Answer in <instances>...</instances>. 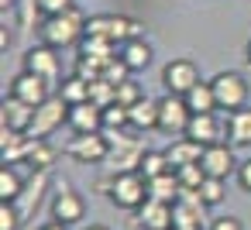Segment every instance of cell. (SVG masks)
<instances>
[{
  "label": "cell",
  "instance_id": "cell-1",
  "mask_svg": "<svg viewBox=\"0 0 251 230\" xmlns=\"http://www.w3.org/2000/svg\"><path fill=\"white\" fill-rule=\"evenodd\" d=\"M86 21H90V18H83L79 7H69V11H62V14L45 18V21L38 24V38H42L45 45H52V48H73L76 42L86 38Z\"/></svg>",
  "mask_w": 251,
  "mask_h": 230
},
{
  "label": "cell",
  "instance_id": "cell-2",
  "mask_svg": "<svg viewBox=\"0 0 251 230\" xmlns=\"http://www.w3.org/2000/svg\"><path fill=\"white\" fill-rule=\"evenodd\" d=\"M107 196L121 206V209H141L148 199V179L138 168H124L114 175V182L107 185Z\"/></svg>",
  "mask_w": 251,
  "mask_h": 230
},
{
  "label": "cell",
  "instance_id": "cell-3",
  "mask_svg": "<svg viewBox=\"0 0 251 230\" xmlns=\"http://www.w3.org/2000/svg\"><path fill=\"white\" fill-rule=\"evenodd\" d=\"M210 86H213V96H217V107H220V110L234 114V110L248 107V79H244L241 72L224 69V72H217V76L210 79Z\"/></svg>",
  "mask_w": 251,
  "mask_h": 230
},
{
  "label": "cell",
  "instance_id": "cell-4",
  "mask_svg": "<svg viewBox=\"0 0 251 230\" xmlns=\"http://www.w3.org/2000/svg\"><path fill=\"white\" fill-rule=\"evenodd\" d=\"M69 117V103L62 96H49L45 103L35 107V117H31V127L25 131V138H49L52 131H59Z\"/></svg>",
  "mask_w": 251,
  "mask_h": 230
},
{
  "label": "cell",
  "instance_id": "cell-5",
  "mask_svg": "<svg viewBox=\"0 0 251 230\" xmlns=\"http://www.w3.org/2000/svg\"><path fill=\"white\" fill-rule=\"evenodd\" d=\"M110 138L107 131H90V134H73V141L66 144V155L73 161H83V165H93V161H103L110 155Z\"/></svg>",
  "mask_w": 251,
  "mask_h": 230
},
{
  "label": "cell",
  "instance_id": "cell-6",
  "mask_svg": "<svg viewBox=\"0 0 251 230\" xmlns=\"http://www.w3.org/2000/svg\"><path fill=\"white\" fill-rule=\"evenodd\" d=\"M189 117H193V110H189L186 96L165 93V96L158 100V131H165V134H179V131H186Z\"/></svg>",
  "mask_w": 251,
  "mask_h": 230
},
{
  "label": "cell",
  "instance_id": "cell-7",
  "mask_svg": "<svg viewBox=\"0 0 251 230\" xmlns=\"http://www.w3.org/2000/svg\"><path fill=\"white\" fill-rule=\"evenodd\" d=\"M196 83H200V69H196L189 59H172V62L162 69V86H165V93L186 96Z\"/></svg>",
  "mask_w": 251,
  "mask_h": 230
},
{
  "label": "cell",
  "instance_id": "cell-8",
  "mask_svg": "<svg viewBox=\"0 0 251 230\" xmlns=\"http://www.w3.org/2000/svg\"><path fill=\"white\" fill-rule=\"evenodd\" d=\"M25 69L28 72H35V76H45L49 83L52 79H59V72H62V59H59V52L52 48V45H35V48H28L25 52Z\"/></svg>",
  "mask_w": 251,
  "mask_h": 230
},
{
  "label": "cell",
  "instance_id": "cell-9",
  "mask_svg": "<svg viewBox=\"0 0 251 230\" xmlns=\"http://www.w3.org/2000/svg\"><path fill=\"white\" fill-rule=\"evenodd\" d=\"M73 134H90V131H103V107H97L93 100L86 103H69V117H66Z\"/></svg>",
  "mask_w": 251,
  "mask_h": 230
},
{
  "label": "cell",
  "instance_id": "cell-10",
  "mask_svg": "<svg viewBox=\"0 0 251 230\" xmlns=\"http://www.w3.org/2000/svg\"><path fill=\"white\" fill-rule=\"evenodd\" d=\"M11 96H18V100H25V103H31V107H38V103L49 100V79L25 69L21 76L11 79Z\"/></svg>",
  "mask_w": 251,
  "mask_h": 230
},
{
  "label": "cell",
  "instance_id": "cell-11",
  "mask_svg": "<svg viewBox=\"0 0 251 230\" xmlns=\"http://www.w3.org/2000/svg\"><path fill=\"white\" fill-rule=\"evenodd\" d=\"M83 213H86L83 196H79L76 189L62 185V189L55 192V199H52V220H59V223H66V227H73V223H79V220H83Z\"/></svg>",
  "mask_w": 251,
  "mask_h": 230
},
{
  "label": "cell",
  "instance_id": "cell-12",
  "mask_svg": "<svg viewBox=\"0 0 251 230\" xmlns=\"http://www.w3.org/2000/svg\"><path fill=\"white\" fill-rule=\"evenodd\" d=\"M200 165H203V172H206V175H213V179H227L230 172H237V161H234V151H230V144H224V141H217V144H210V148L203 151V158H200Z\"/></svg>",
  "mask_w": 251,
  "mask_h": 230
},
{
  "label": "cell",
  "instance_id": "cell-13",
  "mask_svg": "<svg viewBox=\"0 0 251 230\" xmlns=\"http://www.w3.org/2000/svg\"><path fill=\"white\" fill-rule=\"evenodd\" d=\"M138 227H141V230H172V227H176V209H172V203L145 199V206L138 209Z\"/></svg>",
  "mask_w": 251,
  "mask_h": 230
},
{
  "label": "cell",
  "instance_id": "cell-14",
  "mask_svg": "<svg viewBox=\"0 0 251 230\" xmlns=\"http://www.w3.org/2000/svg\"><path fill=\"white\" fill-rule=\"evenodd\" d=\"M182 134H186V138H193V141H200L203 148H210V144H217V141H220V134H227V131L220 127L217 114H193Z\"/></svg>",
  "mask_w": 251,
  "mask_h": 230
},
{
  "label": "cell",
  "instance_id": "cell-15",
  "mask_svg": "<svg viewBox=\"0 0 251 230\" xmlns=\"http://www.w3.org/2000/svg\"><path fill=\"white\" fill-rule=\"evenodd\" d=\"M0 117H4V127H7V131H21V134H25V131L31 127L35 107L25 103V100H18V96H7L4 107H0Z\"/></svg>",
  "mask_w": 251,
  "mask_h": 230
},
{
  "label": "cell",
  "instance_id": "cell-16",
  "mask_svg": "<svg viewBox=\"0 0 251 230\" xmlns=\"http://www.w3.org/2000/svg\"><path fill=\"white\" fill-rule=\"evenodd\" d=\"M203 151H206V148H203L200 141H193V138H186V134H182L179 141H172V144L165 148V158H169V165H172V172H176V168H182V165L200 161V158H203Z\"/></svg>",
  "mask_w": 251,
  "mask_h": 230
},
{
  "label": "cell",
  "instance_id": "cell-17",
  "mask_svg": "<svg viewBox=\"0 0 251 230\" xmlns=\"http://www.w3.org/2000/svg\"><path fill=\"white\" fill-rule=\"evenodd\" d=\"M45 185H49V168H35V175L25 182V192L14 199V203H18V209H21V216H28V213L38 206V199H42Z\"/></svg>",
  "mask_w": 251,
  "mask_h": 230
},
{
  "label": "cell",
  "instance_id": "cell-18",
  "mask_svg": "<svg viewBox=\"0 0 251 230\" xmlns=\"http://www.w3.org/2000/svg\"><path fill=\"white\" fill-rule=\"evenodd\" d=\"M117 55L127 62V69H131V72H138V69H145V66L151 62V45L138 35V38H127V42L117 48Z\"/></svg>",
  "mask_w": 251,
  "mask_h": 230
},
{
  "label": "cell",
  "instance_id": "cell-19",
  "mask_svg": "<svg viewBox=\"0 0 251 230\" xmlns=\"http://www.w3.org/2000/svg\"><path fill=\"white\" fill-rule=\"evenodd\" d=\"M227 141L237 144V148L251 144V107H241L227 117Z\"/></svg>",
  "mask_w": 251,
  "mask_h": 230
},
{
  "label": "cell",
  "instance_id": "cell-20",
  "mask_svg": "<svg viewBox=\"0 0 251 230\" xmlns=\"http://www.w3.org/2000/svg\"><path fill=\"white\" fill-rule=\"evenodd\" d=\"M131 110V127L134 131H158V100H148V96H141L134 107H127Z\"/></svg>",
  "mask_w": 251,
  "mask_h": 230
},
{
  "label": "cell",
  "instance_id": "cell-21",
  "mask_svg": "<svg viewBox=\"0 0 251 230\" xmlns=\"http://www.w3.org/2000/svg\"><path fill=\"white\" fill-rule=\"evenodd\" d=\"M55 155H59V151L49 144V138H28V141H25V161H28L31 168H52Z\"/></svg>",
  "mask_w": 251,
  "mask_h": 230
},
{
  "label": "cell",
  "instance_id": "cell-22",
  "mask_svg": "<svg viewBox=\"0 0 251 230\" xmlns=\"http://www.w3.org/2000/svg\"><path fill=\"white\" fill-rule=\"evenodd\" d=\"M179 192H182V185H179L176 172H162V175L148 179V199H158V203H176V199H179Z\"/></svg>",
  "mask_w": 251,
  "mask_h": 230
},
{
  "label": "cell",
  "instance_id": "cell-23",
  "mask_svg": "<svg viewBox=\"0 0 251 230\" xmlns=\"http://www.w3.org/2000/svg\"><path fill=\"white\" fill-rule=\"evenodd\" d=\"M186 103H189L193 114H217V110H220V107H217V96H213V86L203 83V79L186 93Z\"/></svg>",
  "mask_w": 251,
  "mask_h": 230
},
{
  "label": "cell",
  "instance_id": "cell-24",
  "mask_svg": "<svg viewBox=\"0 0 251 230\" xmlns=\"http://www.w3.org/2000/svg\"><path fill=\"white\" fill-rule=\"evenodd\" d=\"M59 96L66 103H86L90 100V79H83L79 72L76 76H66V83L59 86Z\"/></svg>",
  "mask_w": 251,
  "mask_h": 230
},
{
  "label": "cell",
  "instance_id": "cell-25",
  "mask_svg": "<svg viewBox=\"0 0 251 230\" xmlns=\"http://www.w3.org/2000/svg\"><path fill=\"white\" fill-rule=\"evenodd\" d=\"M138 172H141L145 179H155V175H162V172H172V165H169L165 151H141Z\"/></svg>",
  "mask_w": 251,
  "mask_h": 230
},
{
  "label": "cell",
  "instance_id": "cell-26",
  "mask_svg": "<svg viewBox=\"0 0 251 230\" xmlns=\"http://www.w3.org/2000/svg\"><path fill=\"white\" fill-rule=\"evenodd\" d=\"M21 192H25V179H21L11 165H4V168H0V199L14 203Z\"/></svg>",
  "mask_w": 251,
  "mask_h": 230
},
{
  "label": "cell",
  "instance_id": "cell-27",
  "mask_svg": "<svg viewBox=\"0 0 251 230\" xmlns=\"http://www.w3.org/2000/svg\"><path fill=\"white\" fill-rule=\"evenodd\" d=\"M124 127H131V110L117 100L107 103L103 107V131H124Z\"/></svg>",
  "mask_w": 251,
  "mask_h": 230
},
{
  "label": "cell",
  "instance_id": "cell-28",
  "mask_svg": "<svg viewBox=\"0 0 251 230\" xmlns=\"http://www.w3.org/2000/svg\"><path fill=\"white\" fill-rule=\"evenodd\" d=\"M196 192H200V199H203L206 206H220V203H224V196H227V185H224V179L206 175V179H203V185H200Z\"/></svg>",
  "mask_w": 251,
  "mask_h": 230
},
{
  "label": "cell",
  "instance_id": "cell-29",
  "mask_svg": "<svg viewBox=\"0 0 251 230\" xmlns=\"http://www.w3.org/2000/svg\"><path fill=\"white\" fill-rule=\"evenodd\" d=\"M90 100H93L97 107H107V103H114V100H117V86H114L110 79H103V76H100V79H93V83H90Z\"/></svg>",
  "mask_w": 251,
  "mask_h": 230
},
{
  "label": "cell",
  "instance_id": "cell-30",
  "mask_svg": "<svg viewBox=\"0 0 251 230\" xmlns=\"http://www.w3.org/2000/svg\"><path fill=\"white\" fill-rule=\"evenodd\" d=\"M176 179H179V185H182V189H200V185H203V179H206V172H203V165H200V161H193V165L176 168Z\"/></svg>",
  "mask_w": 251,
  "mask_h": 230
},
{
  "label": "cell",
  "instance_id": "cell-31",
  "mask_svg": "<svg viewBox=\"0 0 251 230\" xmlns=\"http://www.w3.org/2000/svg\"><path fill=\"white\" fill-rule=\"evenodd\" d=\"M21 209L18 203H7V199H0V230H18L21 227Z\"/></svg>",
  "mask_w": 251,
  "mask_h": 230
},
{
  "label": "cell",
  "instance_id": "cell-32",
  "mask_svg": "<svg viewBox=\"0 0 251 230\" xmlns=\"http://www.w3.org/2000/svg\"><path fill=\"white\" fill-rule=\"evenodd\" d=\"M141 96H145V93H141V86H138L131 76H127L124 83H117V103H124V107H134Z\"/></svg>",
  "mask_w": 251,
  "mask_h": 230
},
{
  "label": "cell",
  "instance_id": "cell-33",
  "mask_svg": "<svg viewBox=\"0 0 251 230\" xmlns=\"http://www.w3.org/2000/svg\"><path fill=\"white\" fill-rule=\"evenodd\" d=\"M69 7H76V0H38V11H42V18L62 14V11H69Z\"/></svg>",
  "mask_w": 251,
  "mask_h": 230
},
{
  "label": "cell",
  "instance_id": "cell-34",
  "mask_svg": "<svg viewBox=\"0 0 251 230\" xmlns=\"http://www.w3.org/2000/svg\"><path fill=\"white\" fill-rule=\"evenodd\" d=\"M210 230H244V227H241L237 216H217V220L210 223Z\"/></svg>",
  "mask_w": 251,
  "mask_h": 230
},
{
  "label": "cell",
  "instance_id": "cell-35",
  "mask_svg": "<svg viewBox=\"0 0 251 230\" xmlns=\"http://www.w3.org/2000/svg\"><path fill=\"white\" fill-rule=\"evenodd\" d=\"M237 185H241L244 192H251V158L237 165Z\"/></svg>",
  "mask_w": 251,
  "mask_h": 230
},
{
  "label": "cell",
  "instance_id": "cell-36",
  "mask_svg": "<svg viewBox=\"0 0 251 230\" xmlns=\"http://www.w3.org/2000/svg\"><path fill=\"white\" fill-rule=\"evenodd\" d=\"M0 48H11V31H7V24L0 28Z\"/></svg>",
  "mask_w": 251,
  "mask_h": 230
},
{
  "label": "cell",
  "instance_id": "cell-37",
  "mask_svg": "<svg viewBox=\"0 0 251 230\" xmlns=\"http://www.w3.org/2000/svg\"><path fill=\"white\" fill-rule=\"evenodd\" d=\"M38 230H69V227L59 223V220H52V223H45V227H38Z\"/></svg>",
  "mask_w": 251,
  "mask_h": 230
},
{
  "label": "cell",
  "instance_id": "cell-38",
  "mask_svg": "<svg viewBox=\"0 0 251 230\" xmlns=\"http://www.w3.org/2000/svg\"><path fill=\"white\" fill-rule=\"evenodd\" d=\"M244 66H248V72H251V38H248V45H244Z\"/></svg>",
  "mask_w": 251,
  "mask_h": 230
},
{
  "label": "cell",
  "instance_id": "cell-39",
  "mask_svg": "<svg viewBox=\"0 0 251 230\" xmlns=\"http://www.w3.org/2000/svg\"><path fill=\"white\" fill-rule=\"evenodd\" d=\"M14 4H18V0H0V7H4V11H7V7H14Z\"/></svg>",
  "mask_w": 251,
  "mask_h": 230
},
{
  "label": "cell",
  "instance_id": "cell-40",
  "mask_svg": "<svg viewBox=\"0 0 251 230\" xmlns=\"http://www.w3.org/2000/svg\"><path fill=\"white\" fill-rule=\"evenodd\" d=\"M86 230H107V227H100V223H97V227H86Z\"/></svg>",
  "mask_w": 251,
  "mask_h": 230
}]
</instances>
